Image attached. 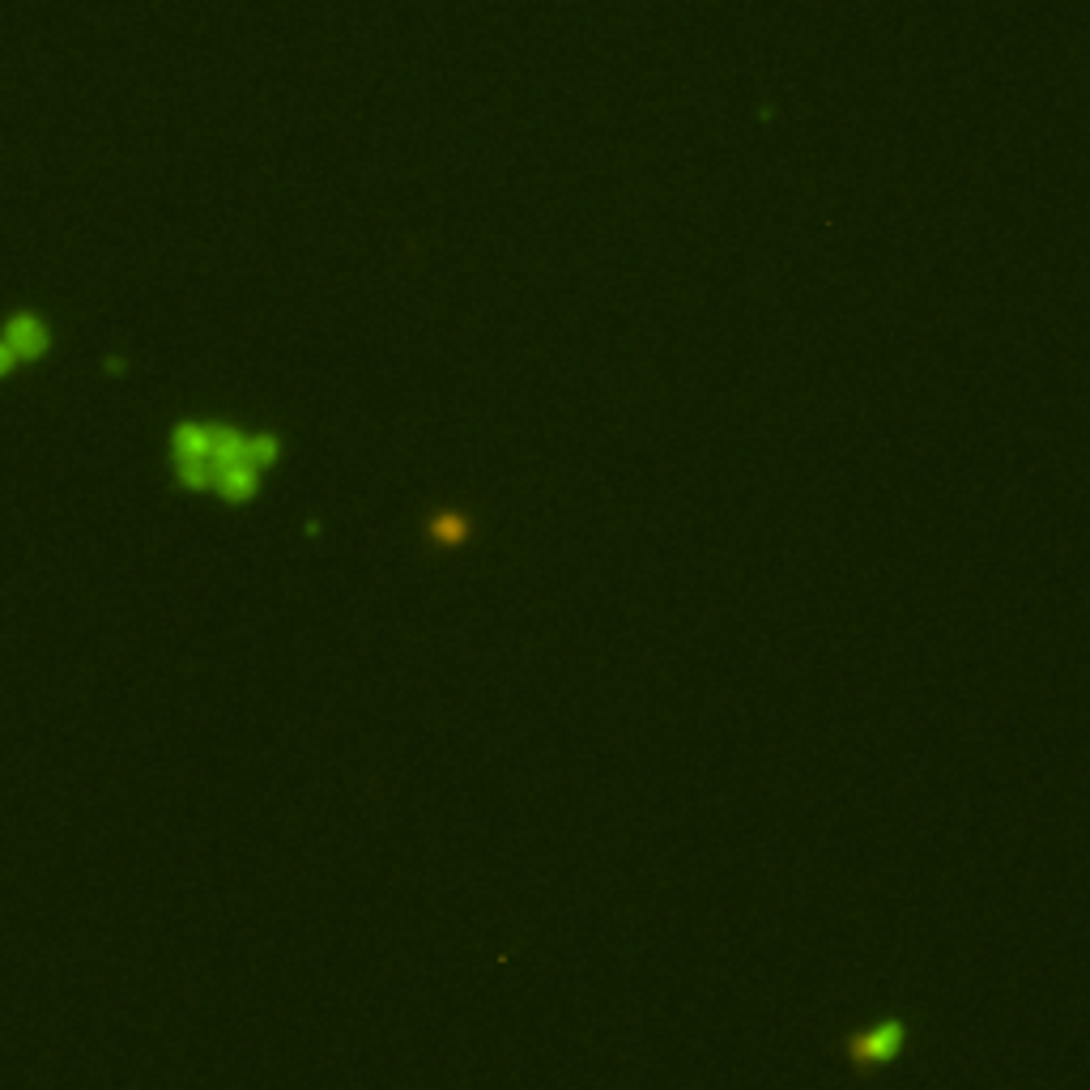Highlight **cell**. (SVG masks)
Returning a JSON list of instances; mask_svg holds the SVG:
<instances>
[{
    "instance_id": "1",
    "label": "cell",
    "mask_w": 1090,
    "mask_h": 1090,
    "mask_svg": "<svg viewBox=\"0 0 1090 1090\" xmlns=\"http://www.w3.org/2000/svg\"><path fill=\"white\" fill-rule=\"evenodd\" d=\"M282 431H244L213 418H184L171 431L175 478L197 491H218L226 503L256 498L264 469L282 460Z\"/></svg>"
},
{
    "instance_id": "2",
    "label": "cell",
    "mask_w": 1090,
    "mask_h": 1090,
    "mask_svg": "<svg viewBox=\"0 0 1090 1090\" xmlns=\"http://www.w3.org/2000/svg\"><path fill=\"white\" fill-rule=\"evenodd\" d=\"M903 1043H907V1023L899 1014H887L860 1031H847L840 1040V1052L847 1061V1069L860 1078V1082H874L882 1069H891L894 1061L903 1056Z\"/></svg>"
},
{
    "instance_id": "3",
    "label": "cell",
    "mask_w": 1090,
    "mask_h": 1090,
    "mask_svg": "<svg viewBox=\"0 0 1090 1090\" xmlns=\"http://www.w3.org/2000/svg\"><path fill=\"white\" fill-rule=\"evenodd\" d=\"M478 533V511L460 503H439L422 516V542L435 549H465Z\"/></svg>"
}]
</instances>
